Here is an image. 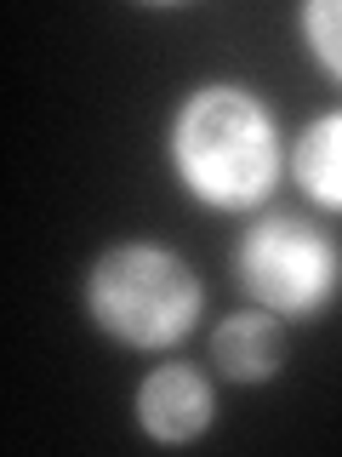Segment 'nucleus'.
I'll return each instance as SVG.
<instances>
[{
	"label": "nucleus",
	"instance_id": "1",
	"mask_svg": "<svg viewBox=\"0 0 342 457\" xmlns=\"http://www.w3.org/2000/svg\"><path fill=\"white\" fill-rule=\"evenodd\" d=\"M177 183L211 212H256L285 178V137L256 86L206 80L183 92L166 126Z\"/></svg>",
	"mask_w": 342,
	"mask_h": 457
},
{
	"label": "nucleus",
	"instance_id": "2",
	"mask_svg": "<svg viewBox=\"0 0 342 457\" xmlns=\"http://www.w3.org/2000/svg\"><path fill=\"white\" fill-rule=\"evenodd\" d=\"M86 314L92 326L137 354L171 349L200 326L206 286L183 252L160 240H114L86 269Z\"/></svg>",
	"mask_w": 342,
	"mask_h": 457
},
{
	"label": "nucleus",
	"instance_id": "3",
	"mask_svg": "<svg viewBox=\"0 0 342 457\" xmlns=\"http://www.w3.org/2000/svg\"><path fill=\"white\" fill-rule=\"evenodd\" d=\"M240 286L291 326L325 320L342 297V240L303 212H268L240 240Z\"/></svg>",
	"mask_w": 342,
	"mask_h": 457
},
{
	"label": "nucleus",
	"instance_id": "4",
	"mask_svg": "<svg viewBox=\"0 0 342 457\" xmlns=\"http://www.w3.org/2000/svg\"><path fill=\"white\" fill-rule=\"evenodd\" d=\"M132 411L154 446H194L217 423V389H211V378L194 361H166V366L142 371Z\"/></svg>",
	"mask_w": 342,
	"mask_h": 457
},
{
	"label": "nucleus",
	"instance_id": "5",
	"mask_svg": "<svg viewBox=\"0 0 342 457\" xmlns=\"http://www.w3.org/2000/svg\"><path fill=\"white\" fill-rule=\"evenodd\" d=\"M211 366L228 383H274L285 371V320L268 309H240L211 326Z\"/></svg>",
	"mask_w": 342,
	"mask_h": 457
},
{
	"label": "nucleus",
	"instance_id": "6",
	"mask_svg": "<svg viewBox=\"0 0 342 457\" xmlns=\"http://www.w3.org/2000/svg\"><path fill=\"white\" fill-rule=\"evenodd\" d=\"M291 178L320 212H337L342 218V109L314 114V120L297 132L291 149Z\"/></svg>",
	"mask_w": 342,
	"mask_h": 457
},
{
	"label": "nucleus",
	"instance_id": "7",
	"mask_svg": "<svg viewBox=\"0 0 342 457\" xmlns=\"http://www.w3.org/2000/svg\"><path fill=\"white\" fill-rule=\"evenodd\" d=\"M297 29H303L314 63L342 86V0H308V6L297 12Z\"/></svg>",
	"mask_w": 342,
	"mask_h": 457
}]
</instances>
